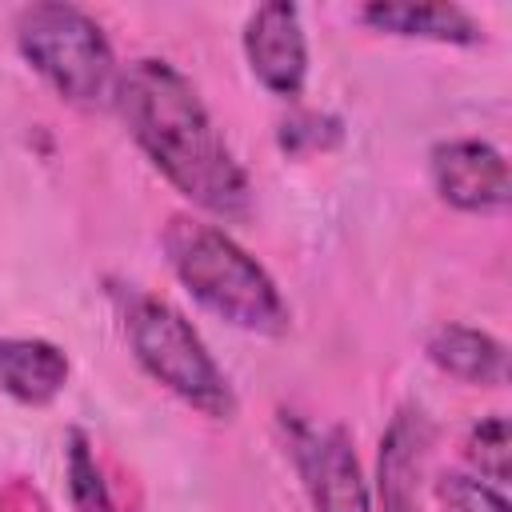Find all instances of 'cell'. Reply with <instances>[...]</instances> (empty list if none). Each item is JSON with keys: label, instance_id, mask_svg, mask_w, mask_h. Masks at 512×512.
I'll use <instances>...</instances> for the list:
<instances>
[{"label": "cell", "instance_id": "1", "mask_svg": "<svg viewBox=\"0 0 512 512\" xmlns=\"http://www.w3.org/2000/svg\"><path fill=\"white\" fill-rule=\"evenodd\" d=\"M116 108L128 136L152 168L196 208L240 220L248 212V176L204 108L196 84L168 60L144 56L116 76Z\"/></svg>", "mask_w": 512, "mask_h": 512}, {"label": "cell", "instance_id": "2", "mask_svg": "<svg viewBox=\"0 0 512 512\" xmlns=\"http://www.w3.org/2000/svg\"><path fill=\"white\" fill-rule=\"evenodd\" d=\"M164 252L180 284L232 328L256 336L288 332V304L276 280L220 224L172 216L164 228Z\"/></svg>", "mask_w": 512, "mask_h": 512}, {"label": "cell", "instance_id": "3", "mask_svg": "<svg viewBox=\"0 0 512 512\" xmlns=\"http://www.w3.org/2000/svg\"><path fill=\"white\" fill-rule=\"evenodd\" d=\"M124 332L140 368L152 380H160L172 396H180L212 420L236 416V392L224 368L204 348L200 332L184 320V312L156 296H132L124 308Z\"/></svg>", "mask_w": 512, "mask_h": 512}, {"label": "cell", "instance_id": "4", "mask_svg": "<svg viewBox=\"0 0 512 512\" xmlns=\"http://www.w3.org/2000/svg\"><path fill=\"white\" fill-rule=\"evenodd\" d=\"M20 56L68 100L100 104L116 92V56L104 28L76 4H28L16 16Z\"/></svg>", "mask_w": 512, "mask_h": 512}, {"label": "cell", "instance_id": "5", "mask_svg": "<svg viewBox=\"0 0 512 512\" xmlns=\"http://www.w3.org/2000/svg\"><path fill=\"white\" fill-rule=\"evenodd\" d=\"M292 460L312 500V512H372L356 444L340 424H292Z\"/></svg>", "mask_w": 512, "mask_h": 512}, {"label": "cell", "instance_id": "6", "mask_svg": "<svg viewBox=\"0 0 512 512\" xmlns=\"http://www.w3.org/2000/svg\"><path fill=\"white\" fill-rule=\"evenodd\" d=\"M428 168L440 200L460 212H500L512 200L508 160L488 140H476V136L444 140L432 148Z\"/></svg>", "mask_w": 512, "mask_h": 512}, {"label": "cell", "instance_id": "7", "mask_svg": "<svg viewBox=\"0 0 512 512\" xmlns=\"http://www.w3.org/2000/svg\"><path fill=\"white\" fill-rule=\"evenodd\" d=\"M244 56L252 76L272 96H300L308 80V36L300 24V8L288 0L260 4L244 24Z\"/></svg>", "mask_w": 512, "mask_h": 512}, {"label": "cell", "instance_id": "8", "mask_svg": "<svg viewBox=\"0 0 512 512\" xmlns=\"http://www.w3.org/2000/svg\"><path fill=\"white\" fill-rule=\"evenodd\" d=\"M428 416L420 408H400L380 440L376 492L384 512H424L420 504V468L428 452Z\"/></svg>", "mask_w": 512, "mask_h": 512}, {"label": "cell", "instance_id": "9", "mask_svg": "<svg viewBox=\"0 0 512 512\" xmlns=\"http://www.w3.org/2000/svg\"><path fill=\"white\" fill-rule=\"evenodd\" d=\"M360 20L376 32L404 40H436V44H480L484 28L460 4H412V0H376L360 8Z\"/></svg>", "mask_w": 512, "mask_h": 512}, {"label": "cell", "instance_id": "10", "mask_svg": "<svg viewBox=\"0 0 512 512\" xmlns=\"http://www.w3.org/2000/svg\"><path fill=\"white\" fill-rule=\"evenodd\" d=\"M68 384V356L52 340L0 336V388L20 404H52Z\"/></svg>", "mask_w": 512, "mask_h": 512}, {"label": "cell", "instance_id": "11", "mask_svg": "<svg viewBox=\"0 0 512 512\" xmlns=\"http://www.w3.org/2000/svg\"><path fill=\"white\" fill-rule=\"evenodd\" d=\"M428 360L452 376V380H464V384H504L508 380V348L492 336V332H480V328H468V324H444L432 332L428 340Z\"/></svg>", "mask_w": 512, "mask_h": 512}, {"label": "cell", "instance_id": "12", "mask_svg": "<svg viewBox=\"0 0 512 512\" xmlns=\"http://www.w3.org/2000/svg\"><path fill=\"white\" fill-rule=\"evenodd\" d=\"M68 492H72L76 512H116L112 496H108V484L100 476L96 452H92V444L80 428L68 432Z\"/></svg>", "mask_w": 512, "mask_h": 512}, {"label": "cell", "instance_id": "13", "mask_svg": "<svg viewBox=\"0 0 512 512\" xmlns=\"http://www.w3.org/2000/svg\"><path fill=\"white\" fill-rule=\"evenodd\" d=\"M464 452L484 480H492L496 488L508 484V420L504 416H484L480 424H472Z\"/></svg>", "mask_w": 512, "mask_h": 512}, {"label": "cell", "instance_id": "14", "mask_svg": "<svg viewBox=\"0 0 512 512\" xmlns=\"http://www.w3.org/2000/svg\"><path fill=\"white\" fill-rule=\"evenodd\" d=\"M436 504L440 512H508V500L500 496V488L468 472H444L436 480Z\"/></svg>", "mask_w": 512, "mask_h": 512}]
</instances>
